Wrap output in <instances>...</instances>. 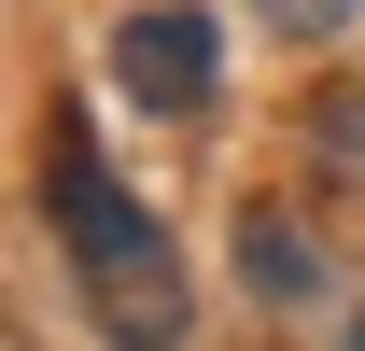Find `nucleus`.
<instances>
[{"label":"nucleus","mask_w":365,"mask_h":351,"mask_svg":"<svg viewBox=\"0 0 365 351\" xmlns=\"http://www.w3.org/2000/svg\"><path fill=\"white\" fill-rule=\"evenodd\" d=\"M113 85H127L140 113H211V85H225V29L182 14V0H155V14L113 29Z\"/></svg>","instance_id":"2"},{"label":"nucleus","mask_w":365,"mask_h":351,"mask_svg":"<svg viewBox=\"0 0 365 351\" xmlns=\"http://www.w3.org/2000/svg\"><path fill=\"white\" fill-rule=\"evenodd\" d=\"M239 281H253L267 309H309V295H323V253H309V225L253 197V211H239Z\"/></svg>","instance_id":"3"},{"label":"nucleus","mask_w":365,"mask_h":351,"mask_svg":"<svg viewBox=\"0 0 365 351\" xmlns=\"http://www.w3.org/2000/svg\"><path fill=\"white\" fill-rule=\"evenodd\" d=\"M43 197H56V239H71V281H85V323H98L113 351H182V323H197V281H182L169 225H155L127 183H113V155H98L85 127H56Z\"/></svg>","instance_id":"1"},{"label":"nucleus","mask_w":365,"mask_h":351,"mask_svg":"<svg viewBox=\"0 0 365 351\" xmlns=\"http://www.w3.org/2000/svg\"><path fill=\"white\" fill-rule=\"evenodd\" d=\"M351 351H365V337H351Z\"/></svg>","instance_id":"6"},{"label":"nucleus","mask_w":365,"mask_h":351,"mask_svg":"<svg viewBox=\"0 0 365 351\" xmlns=\"http://www.w3.org/2000/svg\"><path fill=\"white\" fill-rule=\"evenodd\" d=\"M323 155H337V169H365V85L323 98Z\"/></svg>","instance_id":"5"},{"label":"nucleus","mask_w":365,"mask_h":351,"mask_svg":"<svg viewBox=\"0 0 365 351\" xmlns=\"http://www.w3.org/2000/svg\"><path fill=\"white\" fill-rule=\"evenodd\" d=\"M253 14H267V29H295V43H323V29H351L365 0H253Z\"/></svg>","instance_id":"4"}]
</instances>
